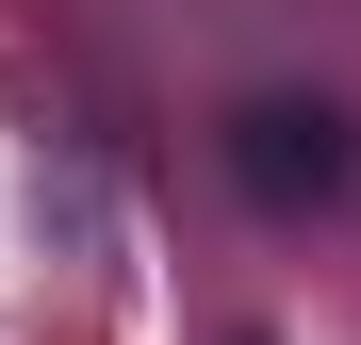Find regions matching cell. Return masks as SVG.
<instances>
[{
  "instance_id": "obj_1",
  "label": "cell",
  "mask_w": 361,
  "mask_h": 345,
  "mask_svg": "<svg viewBox=\"0 0 361 345\" xmlns=\"http://www.w3.org/2000/svg\"><path fill=\"white\" fill-rule=\"evenodd\" d=\"M230 164H247L263 198H329V181H345V115H295V99H263V115H230Z\"/></svg>"
}]
</instances>
